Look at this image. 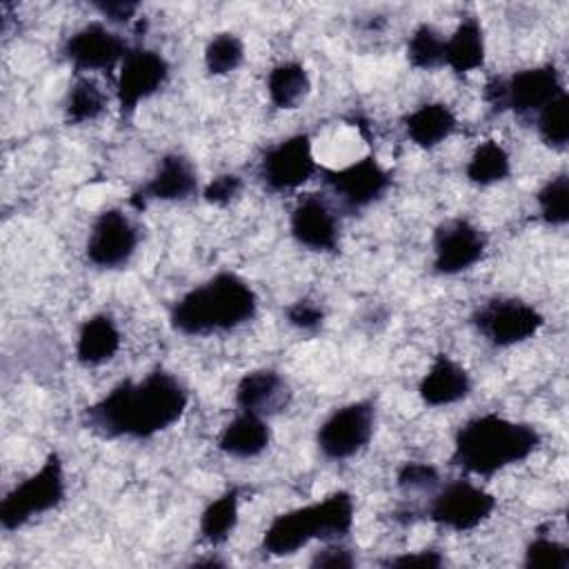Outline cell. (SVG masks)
<instances>
[{
	"label": "cell",
	"mask_w": 569,
	"mask_h": 569,
	"mask_svg": "<svg viewBox=\"0 0 569 569\" xmlns=\"http://www.w3.org/2000/svg\"><path fill=\"white\" fill-rule=\"evenodd\" d=\"M258 313V293L238 273L220 271L182 293L171 311L173 331L191 338L233 331Z\"/></svg>",
	"instance_id": "2"
},
{
	"label": "cell",
	"mask_w": 569,
	"mask_h": 569,
	"mask_svg": "<svg viewBox=\"0 0 569 569\" xmlns=\"http://www.w3.org/2000/svg\"><path fill=\"white\" fill-rule=\"evenodd\" d=\"M291 238L316 253H333L340 247V222L333 207L318 193H305L289 213Z\"/></svg>",
	"instance_id": "17"
},
{
	"label": "cell",
	"mask_w": 569,
	"mask_h": 569,
	"mask_svg": "<svg viewBox=\"0 0 569 569\" xmlns=\"http://www.w3.org/2000/svg\"><path fill=\"white\" fill-rule=\"evenodd\" d=\"M140 244V229L120 207L102 209L89 229L84 256L98 269H122Z\"/></svg>",
	"instance_id": "13"
},
{
	"label": "cell",
	"mask_w": 569,
	"mask_h": 569,
	"mask_svg": "<svg viewBox=\"0 0 569 569\" xmlns=\"http://www.w3.org/2000/svg\"><path fill=\"white\" fill-rule=\"evenodd\" d=\"M396 485L402 491H433L440 487V473L429 462L407 460L396 473Z\"/></svg>",
	"instance_id": "33"
},
{
	"label": "cell",
	"mask_w": 569,
	"mask_h": 569,
	"mask_svg": "<svg viewBox=\"0 0 569 569\" xmlns=\"http://www.w3.org/2000/svg\"><path fill=\"white\" fill-rule=\"evenodd\" d=\"M511 173V156L509 151L496 142V140H485L480 142L473 153L467 160L465 176L471 184L476 187H491L502 180H507Z\"/></svg>",
	"instance_id": "26"
},
{
	"label": "cell",
	"mask_w": 569,
	"mask_h": 569,
	"mask_svg": "<svg viewBox=\"0 0 569 569\" xmlns=\"http://www.w3.org/2000/svg\"><path fill=\"white\" fill-rule=\"evenodd\" d=\"M447 38L429 22L418 24L407 40V60L413 69L431 71L445 64Z\"/></svg>",
	"instance_id": "28"
},
{
	"label": "cell",
	"mask_w": 569,
	"mask_h": 569,
	"mask_svg": "<svg viewBox=\"0 0 569 569\" xmlns=\"http://www.w3.org/2000/svg\"><path fill=\"white\" fill-rule=\"evenodd\" d=\"M385 567H420V569H438L445 565V558L438 549H420V551H407L400 556H393L382 562Z\"/></svg>",
	"instance_id": "37"
},
{
	"label": "cell",
	"mask_w": 569,
	"mask_h": 569,
	"mask_svg": "<svg viewBox=\"0 0 569 569\" xmlns=\"http://www.w3.org/2000/svg\"><path fill=\"white\" fill-rule=\"evenodd\" d=\"M244 180L238 173H220L209 180L202 189V200L213 207H227L231 200L240 196Z\"/></svg>",
	"instance_id": "35"
},
{
	"label": "cell",
	"mask_w": 569,
	"mask_h": 569,
	"mask_svg": "<svg viewBox=\"0 0 569 569\" xmlns=\"http://www.w3.org/2000/svg\"><path fill=\"white\" fill-rule=\"evenodd\" d=\"M433 271L458 276L473 269L487 251V236L467 218H449L433 231Z\"/></svg>",
	"instance_id": "14"
},
{
	"label": "cell",
	"mask_w": 569,
	"mask_h": 569,
	"mask_svg": "<svg viewBox=\"0 0 569 569\" xmlns=\"http://www.w3.org/2000/svg\"><path fill=\"white\" fill-rule=\"evenodd\" d=\"M565 89L556 64H538L518 69L511 76H493L482 87V100L493 113L511 111L520 118L536 116Z\"/></svg>",
	"instance_id": "5"
},
{
	"label": "cell",
	"mask_w": 569,
	"mask_h": 569,
	"mask_svg": "<svg viewBox=\"0 0 569 569\" xmlns=\"http://www.w3.org/2000/svg\"><path fill=\"white\" fill-rule=\"evenodd\" d=\"M318 171L313 144L307 133H293L271 144L258 162L256 176L271 193H289L300 189Z\"/></svg>",
	"instance_id": "11"
},
{
	"label": "cell",
	"mask_w": 569,
	"mask_h": 569,
	"mask_svg": "<svg viewBox=\"0 0 569 569\" xmlns=\"http://www.w3.org/2000/svg\"><path fill=\"white\" fill-rule=\"evenodd\" d=\"M540 220L549 227H565L569 222V176L562 171L549 178L536 193Z\"/></svg>",
	"instance_id": "31"
},
{
	"label": "cell",
	"mask_w": 569,
	"mask_h": 569,
	"mask_svg": "<svg viewBox=\"0 0 569 569\" xmlns=\"http://www.w3.org/2000/svg\"><path fill=\"white\" fill-rule=\"evenodd\" d=\"M536 131L542 144L562 151L569 142V98L567 91L556 96L536 113Z\"/></svg>",
	"instance_id": "29"
},
{
	"label": "cell",
	"mask_w": 569,
	"mask_h": 569,
	"mask_svg": "<svg viewBox=\"0 0 569 569\" xmlns=\"http://www.w3.org/2000/svg\"><path fill=\"white\" fill-rule=\"evenodd\" d=\"M284 320L302 333H316L325 325V309L311 298H300L287 305Z\"/></svg>",
	"instance_id": "34"
},
{
	"label": "cell",
	"mask_w": 569,
	"mask_h": 569,
	"mask_svg": "<svg viewBox=\"0 0 569 569\" xmlns=\"http://www.w3.org/2000/svg\"><path fill=\"white\" fill-rule=\"evenodd\" d=\"M525 567L529 569H569V547L547 536H536L525 549Z\"/></svg>",
	"instance_id": "32"
},
{
	"label": "cell",
	"mask_w": 569,
	"mask_h": 569,
	"mask_svg": "<svg viewBox=\"0 0 569 569\" xmlns=\"http://www.w3.org/2000/svg\"><path fill=\"white\" fill-rule=\"evenodd\" d=\"M238 507H240V489L238 487H231L224 493H220L218 498H213L200 513V525H198L200 538L213 547L224 545L238 527V518H240Z\"/></svg>",
	"instance_id": "25"
},
{
	"label": "cell",
	"mask_w": 569,
	"mask_h": 569,
	"mask_svg": "<svg viewBox=\"0 0 569 569\" xmlns=\"http://www.w3.org/2000/svg\"><path fill=\"white\" fill-rule=\"evenodd\" d=\"M107 109V96L102 87L89 78L78 76L76 82L69 87L67 100H64V122L67 124H87L98 120Z\"/></svg>",
	"instance_id": "27"
},
{
	"label": "cell",
	"mask_w": 569,
	"mask_h": 569,
	"mask_svg": "<svg viewBox=\"0 0 569 569\" xmlns=\"http://www.w3.org/2000/svg\"><path fill=\"white\" fill-rule=\"evenodd\" d=\"M171 67L167 58L149 47H131L122 58L116 78V100L120 118L129 120L140 102L156 96L169 80Z\"/></svg>",
	"instance_id": "12"
},
{
	"label": "cell",
	"mask_w": 569,
	"mask_h": 569,
	"mask_svg": "<svg viewBox=\"0 0 569 569\" xmlns=\"http://www.w3.org/2000/svg\"><path fill=\"white\" fill-rule=\"evenodd\" d=\"M109 24H127L136 18V13L140 11V2H131V0H109V2H93L91 4Z\"/></svg>",
	"instance_id": "38"
},
{
	"label": "cell",
	"mask_w": 569,
	"mask_h": 569,
	"mask_svg": "<svg viewBox=\"0 0 569 569\" xmlns=\"http://www.w3.org/2000/svg\"><path fill=\"white\" fill-rule=\"evenodd\" d=\"M189 405L187 387L169 371L153 369L122 380L82 411V425L102 440H147L173 427Z\"/></svg>",
	"instance_id": "1"
},
{
	"label": "cell",
	"mask_w": 569,
	"mask_h": 569,
	"mask_svg": "<svg viewBox=\"0 0 569 569\" xmlns=\"http://www.w3.org/2000/svg\"><path fill=\"white\" fill-rule=\"evenodd\" d=\"M311 91V78L302 62L284 60L267 73V96L276 109H298Z\"/></svg>",
	"instance_id": "24"
},
{
	"label": "cell",
	"mask_w": 569,
	"mask_h": 569,
	"mask_svg": "<svg viewBox=\"0 0 569 569\" xmlns=\"http://www.w3.org/2000/svg\"><path fill=\"white\" fill-rule=\"evenodd\" d=\"M542 438L529 422L509 420L493 411L480 413L456 431L451 465L480 478L525 462L538 451Z\"/></svg>",
	"instance_id": "3"
},
{
	"label": "cell",
	"mask_w": 569,
	"mask_h": 569,
	"mask_svg": "<svg viewBox=\"0 0 569 569\" xmlns=\"http://www.w3.org/2000/svg\"><path fill=\"white\" fill-rule=\"evenodd\" d=\"M493 511V493H489L480 485H473L471 480L456 478L436 489L427 507V518L442 529L465 533L480 527Z\"/></svg>",
	"instance_id": "9"
},
{
	"label": "cell",
	"mask_w": 569,
	"mask_h": 569,
	"mask_svg": "<svg viewBox=\"0 0 569 569\" xmlns=\"http://www.w3.org/2000/svg\"><path fill=\"white\" fill-rule=\"evenodd\" d=\"M471 325L491 347L507 349L533 338L542 329L545 316L520 298L496 296L476 307Z\"/></svg>",
	"instance_id": "7"
},
{
	"label": "cell",
	"mask_w": 569,
	"mask_h": 569,
	"mask_svg": "<svg viewBox=\"0 0 569 569\" xmlns=\"http://www.w3.org/2000/svg\"><path fill=\"white\" fill-rule=\"evenodd\" d=\"M122 345L120 329L111 313H93L89 316L76 338V360L84 367H98L118 353Z\"/></svg>",
	"instance_id": "20"
},
{
	"label": "cell",
	"mask_w": 569,
	"mask_h": 569,
	"mask_svg": "<svg viewBox=\"0 0 569 569\" xmlns=\"http://www.w3.org/2000/svg\"><path fill=\"white\" fill-rule=\"evenodd\" d=\"M291 402V387L276 369L247 371L236 385V405L240 411L271 418Z\"/></svg>",
	"instance_id": "18"
},
{
	"label": "cell",
	"mask_w": 569,
	"mask_h": 569,
	"mask_svg": "<svg viewBox=\"0 0 569 569\" xmlns=\"http://www.w3.org/2000/svg\"><path fill=\"white\" fill-rule=\"evenodd\" d=\"M67 493L64 467L56 451H51L38 471L16 485L0 502V525L4 531H16L38 516L58 509Z\"/></svg>",
	"instance_id": "6"
},
{
	"label": "cell",
	"mask_w": 569,
	"mask_h": 569,
	"mask_svg": "<svg viewBox=\"0 0 569 569\" xmlns=\"http://www.w3.org/2000/svg\"><path fill=\"white\" fill-rule=\"evenodd\" d=\"M407 138L420 149H433L442 144L458 127L456 113L445 102H425L416 107L402 120Z\"/></svg>",
	"instance_id": "23"
},
{
	"label": "cell",
	"mask_w": 569,
	"mask_h": 569,
	"mask_svg": "<svg viewBox=\"0 0 569 569\" xmlns=\"http://www.w3.org/2000/svg\"><path fill=\"white\" fill-rule=\"evenodd\" d=\"M353 498L349 491H333L318 502L278 513L262 533V551L273 558L293 556L313 540H342L353 527Z\"/></svg>",
	"instance_id": "4"
},
{
	"label": "cell",
	"mask_w": 569,
	"mask_h": 569,
	"mask_svg": "<svg viewBox=\"0 0 569 569\" xmlns=\"http://www.w3.org/2000/svg\"><path fill=\"white\" fill-rule=\"evenodd\" d=\"M376 431V405L353 400L333 409L316 431V447L327 460H349L360 453Z\"/></svg>",
	"instance_id": "8"
},
{
	"label": "cell",
	"mask_w": 569,
	"mask_h": 569,
	"mask_svg": "<svg viewBox=\"0 0 569 569\" xmlns=\"http://www.w3.org/2000/svg\"><path fill=\"white\" fill-rule=\"evenodd\" d=\"M129 42L122 33L109 29L104 22H87L76 29L62 44V56L78 73L107 71L120 67L129 53Z\"/></svg>",
	"instance_id": "15"
},
{
	"label": "cell",
	"mask_w": 569,
	"mask_h": 569,
	"mask_svg": "<svg viewBox=\"0 0 569 569\" xmlns=\"http://www.w3.org/2000/svg\"><path fill=\"white\" fill-rule=\"evenodd\" d=\"M322 182L342 211L358 213L389 191L391 173L373 153H369L340 169H322Z\"/></svg>",
	"instance_id": "10"
},
{
	"label": "cell",
	"mask_w": 569,
	"mask_h": 569,
	"mask_svg": "<svg viewBox=\"0 0 569 569\" xmlns=\"http://www.w3.org/2000/svg\"><path fill=\"white\" fill-rule=\"evenodd\" d=\"M198 169L191 158L180 151H169L158 160L151 178L129 196V204L136 211H142L158 200L184 202L198 193Z\"/></svg>",
	"instance_id": "16"
},
{
	"label": "cell",
	"mask_w": 569,
	"mask_h": 569,
	"mask_svg": "<svg viewBox=\"0 0 569 569\" xmlns=\"http://www.w3.org/2000/svg\"><path fill=\"white\" fill-rule=\"evenodd\" d=\"M487 44H485V29L476 16H467L458 22L453 33L447 38L445 44V64L458 73L467 76L485 64Z\"/></svg>",
	"instance_id": "22"
},
{
	"label": "cell",
	"mask_w": 569,
	"mask_h": 569,
	"mask_svg": "<svg viewBox=\"0 0 569 569\" xmlns=\"http://www.w3.org/2000/svg\"><path fill=\"white\" fill-rule=\"evenodd\" d=\"M271 442V429L262 416L240 411L218 436V449L238 460L258 458Z\"/></svg>",
	"instance_id": "21"
},
{
	"label": "cell",
	"mask_w": 569,
	"mask_h": 569,
	"mask_svg": "<svg viewBox=\"0 0 569 569\" xmlns=\"http://www.w3.org/2000/svg\"><path fill=\"white\" fill-rule=\"evenodd\" d=\"M473 389L469 371L447 353H438L418 382V396L427 407H447L465 400Z\"/></svg>",
	"instance_id": "19"
},
{
	"label": "cell",
	"mask_w": 569,
	"mask_h": 569,
	"mask_svg": "<svg viewBox=\"0 0 569 569\" xmlns=\"http://www.w3.org/2000/svg\"><path fill=\"white\" fill-rule=\"evenodd\" d=\"M202 58L211 76H227L244 62V42L231 31H220L209 38Z\"/></svg>",
	"instance_id": "30"
},
{
	"label": "cell",
	"mask_w": 569,
	"mask_h": 569,
	"mask_svg": "<svg viewBox=\"0 0 569 569\" xmlns=\"http://www.w3.org/2000/svg\"><path fill=\"white\" fill-rule=\"evenodd\" d=\"M309 567H325V569H351L356 567V556L349 547H345L340 540L325 542L320 551L313 553L309 560Z\"/></svg>",
	"instance_id": "36"
}]
</instances>
